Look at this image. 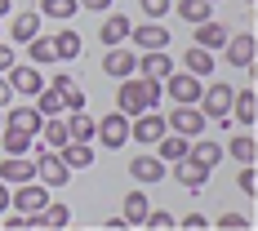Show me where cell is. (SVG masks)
Instances as JSON below:
<instances>
[{
  "label": "cell",
  "mask_w": 258,
  "mask_h": 231,
  "mask_svg": "<svg viewBox=\"0 0 258 231\" xmlns=\"http://www.w3.org/2000/svg\"><path fill=\"white\" fill-rule=\"evenodd\" d=\"M227 120H236V125H254V120H258V98H254V89L232 94V111H227Z\"/></svg>",
  "instance_id": "cell-17"
},
{
  "label": "cell",
  "mask_w": 258,
  "mask_h": 231,
  "mask_svg": "<svg viewBox=\"0 0 258 231\" xmlns=\"http://www.w3.org/2000/svg\"><path fill=\"white\" fill-rule=\"evenodd\" d=\"M143 227H147V231H169V227H174V213H165V209H147Z\"/></svg>",
  "instance_id": "cell-37"
},
{
  "label": "cell",
  "mask_w": 258,
  "mask_h": 231,
  "mask_svg": "<svg viewBox=\"0 0 258 231\" xmlns=\"http://www.w3.org/2000/svg\"><path fill=\"white\" fill-rule=\"evenodd\" d=\"M165 80H169V98H174V103H201V89H205L201 76H191V71L174 76V71H169Z\"/></svg>",
  "instance_id": "cell-12"
},
{
  "label": "cell",
  "mask_w": 258,
  "mask_h": 231,
  "mask_svg": "<svg viewBox=\"0 0 258 231\" xmlns=\"http://www.w3.org/2000/svg\"><path fill=\"white\" fill-rule=\"evenodd\" d=\"M187 156H191V160H196V165H205V169H214V165H218V160H223V147H218V142H196V147H187Z\"/></svg>",
  "instance_id": "cell-35"
},
{
  "label": "cell",
  "mask_w": 258,
  "mask_h": 231,
  "mask_svg": "<svg viewBox=\"0 0 258 231\" xmlns=\"http://www.w3.org/2000/svg\"><path fill=\"white\" fill-rule=\"evenodd\" d=\"M143 85H147V103H160V94H165V89H160V80H152V76H143Z\"/></svg>",
  "instance_id": "cell-43"
},
{
  "label": "cell",
  "mask_w": 258,
  "mask_h": 231,
  "mask_svg": "<svg viewBox=\"0 0 258 231\" xmlns=\"http://www.w3.org/2000/svg\"><path fill=\"white\" fill-rule=\"evenodd\" d=\"M5 80H9V89H14V94H23V98H31V94L45 85V76H40V67H36V62H14V67L5 71Z\"/></svg>",
  "instance_id": "cell-7"
},
{
  "label": "cell",
  "mask_w": 258,
  "mask_h": 231,
  "mask_svg": "<svg viewBox=\"0 0 258 231\" xmlns=\"http://www.w3.org/2000/svg\"><path fill=\"white\" fill-rule=\"evenodd\" d=\"M236 187H240L245 196H254V191H258V174H254V165H245V169H240V178H236Z\"/></svg>",
  "instance_id": "cell-40"
},
{
  "label": "cell",
  "mask_w": 258,
  "mask_h": 231,
  "mask_svg": "<svg viewBox=\"0 0 258 231\" xmlns=\"http://www.w3.org/2000/svg\"><path fill=\"white\" fill-rule=\"evenodd\" d=\"M49 40H53V58H58V62L80 58V36L76 31H58V36H49Z\"/></svg>",
  "instance_id": "cell-31"
},
{
  "label": "cell",
  "mask_w": 258,
  "mask_h": 231,
  "mask_svg": "<svg viewBox=\"0 0 258 231\" xmlns=\"http://www.w3.org/2000/svg\"><path fill=\"white\" fill-rule=\"evenodd\" d=\"M36 31H40V14H36V9H23V14H14V45H27Z\"/></svg>",
  "instance_id": "cell-29"
},
{
  "label": "cell",
  "mask_w": 258,
  "mask_h": 231,
  "mask_svg": "<svg viewBox=\"0 0 258 231\" xmlns=\"http://www.w3.org/2000/svg\"><path fill=\"white\" fill-rule=\"evenodd\" d=\"M0 227H5V231H23V227H27V213H18V209H14L9 218H0Z\"/></svg>",
  "instance_id": "cell-42"
},
{
  "label": "cell",
  "mask_w": 258,
  "mask_h": 231,
  "mask_svg": "<svg viewBox=\"0 0 258 231\" xmlns=\"http://www.w3.org/2000/svg\"><path fill=\"white\" fill-rule=\"evenodd\" d=\"M94 138H98L103 147H116V151H120V147L129 142V116L125 111H107L103 120L94 125Z\"/></svg>",
  "instance_id": "cell-4"
},
{
  "label": "cell",
  "mask_w": 258,
  "mask_h": 231,
  "mask_svg": "<svg viewBox=\"0 0 258 231\" xmlns=\"http://www.w3.org/2000/svg\"><path fill=\"white\" fill-rule=\"evenodd\" d=\"M103 71H107V76H116V80H125V76H134V71H138V58H134L129 49H120V45H107Z\"/></svg>",
  "instance_id": "cell-11"
},
{
  "label": "cell",
  "mask_w": 258,
  "mask_h": 231,
  "mask_svg": "<svg viewBox=\"0 0 258 231\" xmlns=\"http://www.w3.org/2000/svg\"><path fill=\"white\" fill-rule=\"evenodd\" d=\"M72 222V209L67 205H40L36 213H27V227H45V231H62Z\"/></svg>",
  "instance_id": "cell-9"
},
{
  "label": "cell",
  "mask_w": 258,
  "mask_h": 231,
  "mask_svg": "<svg viewBox=\"0 0 258 231\" xmlns=\"http://www.w3.org/2000/svg\"><path fill=\"white\" fill-rule=\"evenodd\" d=\"M232 85L227 80H214L201 89V111H205V120H227V111H232Z\"/></svg>",
  "instance_id": "cell-2"
},
{
  "label": "cell",
  "mask_w": 258,
  "mask_h": 231,
  "mask_svg": "<svg viewBox=\"0 0 258 231\" xmlns=\"http://www.w3.org/2000/svg\"><path fill=\"white\" fill-rule=\"evenodd\" d=\"M27 53H31V62H36V67H49V62H58V58H53V40H49V36H40V31L27 40Z\"/></svg>",
  "instance_id": "cell-32"
},
{
  "label": "cell",
  "mask_w": 258,
  "mask_h": 231,
  "mask_svg": "<svg viewBox=\"0 0 258 231\" xmlns=\"http://www.w3.org/2000/svg\"><path fill=\"white\" fill-rule=\"evenodd\" d=\"M227 62L232 67H254V53H258V40L249 36V31H240V36H227Z\"/></svg>",
  "instance_id": "cell-10"
},
{
  "label": "cell",
  "mask_w": 258,
  "mask_h": 231,
  "mask_svg": "<svg viewBox=\"0 0 258 231\" xmlns=\"http://www.w3.org/2000/svg\"><path fill=\"white\" fill-rule=\"evenodd\" d=\"M187 147H191V138H182V133H165V138L156 142V156L174 165V160H182V156H187Z\"/></svg>",
  "instance_id": "cell-28"
},
{
  "label": "cell",
  "mask_w": 258,
  "mask_h": 231,
  "mask_svg": "<svg viewBox=\"0 0 258 231\" xmlns=\"http://www.w3.org/2000/svg\"><path fill=\"white\" fill-rule=\"evenodd\" d=\"M174 182L191 187V191H201V187L209 182V169H205V165H196L191 156H182V160H174Z\"/></svg>",
  "instance_id": "cell-15"
},
{
  "label": "cell",
  "mask_w": 258,
  "mask_h": 231,
  "mask_svg": "<svg viewBox=\"0 0 258 231\" xmlns=\"http://www.w3.org/2000/svg\"><path fill=\"white\" fill-rule=\"evenodd\" d=\"M76 5H85V9H107L111 0H76Z\"/></svg>",
  "instance_id": "cell-47"
},
{
  "label": "cell",
  "mask_w": 258,
  "mask_h": 231,
  "mask_svg": "<svg viewBox=\"0 0 258 231\" xmlns=\"http://www.w3.org/2000/svg\"><path fill=\"white\" fill-rule=\"evenodd\" d=\"M36 178V160H27V156H5L0 160V182H31Z\"/></svg>",
  "instance_id": "cell-13"
},
{
  "label": "cell",
  "mask_w": 258,
  "mask_h": 231,
  "mask_svg": "<svg viewBox=\"0 0 258 231\" xmlns=\"http://www.w3.org/2000/svg\"><path fill=\"white\" fill-rule=\"evenodd\" d=\"M174 227H182V231H205L209 218H205V213H187V218H174Z\"/></svg>",
  "instance_id": "cell-41"
},
{
  "label": "cell",
  "mask_w": 258,
  "mask_h": 231,
  "mask_svg": "<svg viewBox=\"0 0 258 231\" xmlns=\"http://www.w3.org/2000/svg\"><path fill=\"white\" fill-rule=\"evenodd\" d=\"M214 227L218 231H249L254 222H249L245 213H223V218H214Z\"/></svg>",
  "instance_id": "cell-38"
},
{
  "label": "cell",
  "mask_w": 258,
  "mask_h": 231,
  "mask_svg": "<svg viewBox=\"0 0 258 231\" xmlns=\"http://www.w3.org/2000/svg\"><path fill=\"white\" fill-rule=\"evenodd\" d=\"M174 9H178V18H182L187 27H196V23H205V18H214V0H178Z\"/></svg>",
  "instance_id": "cell-23"
},
{
  "label": "cell",
  "mask_w": 258,
  "mask_h": 231,
  "mask_svg": "<svg viewBox=\"0 0 258 231\" xmlns=\"http://www.w3.org/2000/svg\"><path fill=\"white\" fill-rule=\"evenodd\" d=\"M138 71L152 80H165L169 71H174V58H169V49H143V58H138Z\"/></svg>",
  "instance_id": "cell-14"
},
{
  "label": "cell",
  "mask_w": 258,
  "mask_h": 231,
  "mask_svg": "<svg viewBox=\"0 0 258 231\" xmlns=\"http://www.w3.org/2000/svg\"><path fill=\"white\" fill-rule=\"evenodd\" d=\"M147 209H152V200H147L143 191H129V196H125V205H120V218H125L129 227H143Z\"/></svg>",
  "instance_id": "cell-24"
},
{
  "label": "cell",
  "mask_w": 258,
  "mask_h": 231,
  "mask_svg": "<svg viewBox=\"0 0 258 231\" xmlns=\"http://www.w3.org/2000/svg\"><path fill=\"white\" fill-rule=\"evenodd\" d=\"M129 31H134V23H129L125 14H107V18H103V31H98V36H103V45H125Z\"/></svg>",
  "instance_id": "cell-21"
},
{
  "label": "cell",
  "mask_w": 258,
  "mask_h": 231,
  "mask_svg": "<svg viewBox=\"0 0 258 231\" xmlns=\"http://www.w3.org/2000/svg\"><path fill=\"white\" fill-rule=\"evenodd\" d=\"M5 14H14V0H0V18H5Z\"/></svg>",
  "instance_id": "cell-48"
},
{
  "label": "cell",
  "mask_w": 258,
  "mask_h": 231,
  "mask_svg": "<svg viewBox=\"0 0 258 231\" xmlns=\"http://www.w3.org/2000/svg\"><path fill=\"white\" fill-rule=\"evenodd\" d=\"M40 205H49V187L45 182H18L14 191H9V209H18V213H36Z\"/></svg>",
  "instance_id": "cell-5"
},
{
  "label": "cell",
  "mask_w": 258,
  "mask_h": 231,
  "mask_svg": "<svg viewBox=\"0 0 258 231\" xmlns=\"http://www.w3.org/2000/svg\"><path fill=\"white\" fill-rule=\"evenodd\" d=\"M165 125L174 129V133H182V138H201L209 120H205V111H196V103H178V111H169Z\"/></svg>",
  "instance_id": "cell-6"
},
{
  "label": "cell",
  "mask_w": 258,
  "mask_h": 231,
  "mask_svg": "<svg viewBox=\"0 0 258 231\" xmlns=\"http://www.w3.org/2000/svg\"><path fill=\"white\" fill-rule=\"evenodd\" d=\"M138 5H143V14H147V18H165V14L174 9V0H138Z\"/></svg>",
  "instance_id": "cell-39"
},
{
  "label": "cell",
  "mask_w": 258,
  "mask_h": 231,
  "mask_svg": "<svg viewBox=\"0 0 258 231\" xmlns=\"http://www.w3.org/2000/svg\"><path fill=\"white\" fill-rule=\"evenodd\" d=\"M58 156H62V165H67V169H89V165H94V147H89V142H76V138H72V142H62Z\"/></svg>",
  "instance_id": "cell-20"
},
{
  "label": "cell",
  "mask_w": 258,
  "mask_h": 231,
  "mask_svg": "<svg viewBox=\"0 0 258 231\" xmlns=\"http://www.w3.org/2000/svg\"><path fill=\"white\" fill-rule=\"evenodd\" d=\"M9 209V182H0V213Z\"/></svg>",
  "instance_id": "cell-46"
},
{
  "label": "cell",
  "mask_w": 258,
  "mask_h": 231,
  "mask_svg": "<svg viewBox=\"0 0 258 231\" xmlns=\"http://www.w3.org/2000/svg\"><path fill=\"white\" fill-rule=\"evenodd\" d=\"M182 67H187L191 76H209V71H214V49H201V45H191V49L182 53Z\"/></svg>",
  "instance_id": "cell-26"
},
{
  "label": "cell",
  "mask_w": 258,
  "mask_h": 231,
  "mask_svg": "<svg viewBox=\"0 0 258 231\" xmlns=\"http://www.w3.org/2000/svg\"><path fill=\"white\" fill-rule=\"evenodd\" d=\"M196 45H201V49H223V45H227V27L214 23V18L196 23Z\"/></svg>",
  "instance_id": "cell-22"
},
{
  "label": "cell",
  "mask_w": 258,
  "mask_h": 231,
  "mask_svg": "<svg viewBox=\"0 0 258 231\" xmlns=\"http://www.w3.org/2000/svg\"><path fill=\"white\" fill-rule=\"evenodd\" d=\"M31 142H36V138H31V133H23V129H0V147H5V156H27L31 151Z\"/></svg>",
  "instance_id": "cell-25"
},
{
  "label": "cell",
  "mask_w": 258,
  "mask_h": 231,
  "mask_svg": "<svg viewBox=\"0 0 258 231\" xmlns=\"http://www.w3.org/2000/svg\"><path fill=\"white\" fill-rule=\"evenodd\" d=\"M14 103V89H9V80H5V71H0V107Z\"/></svg>",
  "instance_id": "cell-44"
},
{
  "label": "cell",
  "mask_w": 258,
  "mask_h": 231,
  "mask_svg": "<svg viewBox=\"0 0 258 231\" xmlns=\"http://www.w3.org/2000/svg\"><path fill=\"white\" fill-rule=\"evenodd\" d=\"M94 125H98V120H94V116H89V111H85V107H80V111H72V116H67V133H72V138H76V142H94Z\"/></svg>",
  "instance_id": "cell-27"
},
{
  "label": "cell",
  "mask_w": 258,
  "mask_h": 231,
  "mask_svg": "<svg viewBox=\"0 0 258 231\" xmlns=\"http://www.w3.org/2000/svg\"><path fill=\"white\" fill-rule=\"evenodd\" d=\"M245 5H254V0H245Z\"/></svg>",
  "instance_id": "cell-50"
},
{
  "label": "cell",
  "mask_w": 258,
  "mask_h": 231,
  "mask_svg": "<svg viewBox=\"0 0 258 231\" xmlns=\"http://www.w3.org/2000/svg\"><path fill=\"white\" fill-rule=\"evenodd\" d=\"M9 67H14V49H9V45H0V71H9Z\"/></svg>",
  "instance_id": "cell-45"
},
{
  "label": "cell",
  "mask_w": 258,
  "mask_h": 231,
  "mask_svg": "<svg viewBox=\"0 0 258 231\" xmlns=\"http://www.w3.org/2000/svg\"><path fill=\"white\" fill-rule=\"evenodd\" d=\"M0 129H5V107H0Z\"/></svg>",
  "instance_id": "cell-49"
},
{
  "label": "cell",
  "mask_w": 258,
  "mask_h": 231,
  "mask_svg": "<svg viewBox=\"0 0 258 231\" xmlns=\"http://www.w3.org/2000/svg\"><path fill=\"white\" fill-rule=\"evenodd\" d=\"M223 151H227V156H236L240 165H254V156H258V142L249 138V133H240V138H232V142H227Z\"/></svg>",
  "instance_id": "cell-34"
},
{
  "label": "cell",
  "mask_w": 258,
  "mask_h": 231,
  "mask_svg": "<svg viewBox=\"0 0 258 231\" xmlns=\"http://www.w3.org/2000/svg\"><path fill=\"white\" fill-rule=\"evenodd\" d=\"M129 36H134L138 49H169V31H165L160 23H143V27H134Z\"/></svg>",
  "instance_id": "cell-18"
},
{
  "label": "cell",
  "mask_w": 258,
  "mask_h": 231,
  "mask_svg": "<svg viewBox=\"0 0 258 231\" xmlns=\"http://www.w3.org/2000/svg\"><path fill=\"white\" fill-rule=\"evenodd\" d=\"M165 133H169V125H165V116H156V107L138 111V116H129V138L143 142V147H156Z\"/></svg>",
  "instance_id": "cell-1"
},
{
  "label": "cell",
  "mask_w": 258,
  "mask_h": 231,
  "mask_svg": "<svg viewBox=\"0 0 258 231\" xmlns=\"http://www.w3.org/2000/svg\"><path fill=\"white\" fill-rule=\"evenodd\" d=\"M5 125H9V129H23V133H31V138H36V133H40V125H45V116H40L36 107H14V111L5 116Z\"/></svg>",
  "instance_id": "cell-19"
},
{
  "label": "cell",
  "mask_w": 258,
  "mask_h": 231,
  "mask_svg": "<svg viewBox=\"0 0 258 231\" xmlns=\"http://www.w3.org/2000/svg\"><path fill=\"white\" fill-rule=\"evenodd\" d=\"M129 178L134 182H160L165 178V160L160 156H134L129 160Z\"/></svg>",
  "instance_id": "cell-16"
},
{
  "label": "cell",
  "mask_w": 258,
  "mask_h": 231,
  "mask_svg": "<svg viewBox=\"0 0 258 231\" xmlns=\"http://www.w3.org/2000/svg\"><path fill=\"white\" fill-rule=\"evenodd\" d=\"M76 9H80L76 0H40V18H58V23H67Z\"/></svg>",
  "instance_id": "cell-36"
},
{
  "label": "cell",
  "mask_w": 258,
  "mask_h": 231,
  "mask_svg": "<svg viewBox=\"0 0 258 231\" xmlns=\"http://www.w3.org/2000/svg\"><path fill=\"white\" fill-rule=\"evenodd\" d=\"M67 178H72V169L62 165V156H58V151H49V147H40V156H36V182L62 187Z\"/></svg>",
  "instance_id": "cell-8"
},
{
  "label": "cell",
  "mask_w": 258,
  "mask_h": 231,
  "mask_svg": "<svg viewBox=\"0 0 258 231\" xmlns=\"http://www.w3.org/2000/svg\"><path fill=\"white\" fill-rule=\"evenodd\" d=\"M31 98H36V103H31V107H36V111H40V116H58V111H62V94H58V89H53V85H49V89H45V85H40V89H36V94H31Z\"/></svg>",
  "instance_id": "cell-33"
},
{
  "label": "cell",
  "mask_w": 258,
  "mask_h": 231,
  "mask_svg": "<svg viewBox=\"0 0 258 231\" xmlns=\"http://www.w3.org/2000/svg\"><path fill=\"white\" fill-rule=\"evenodd\" d=\"M40 138H45V147L58 151L62 142H72V133H67V120H58V116H45V125H40Z\"/></svg>",
  "instance_id": "cell-30"
},
{
  "label": "cell",
  "mask_w": 258,
  "mask_h": 231,
  "mask_svg": "<svg viewBox=\"0 0 258 231\" xmlns=\"http://www.w3.org/2000/svg\"><path fill=\"white\" fill-rule=\"evenodd\" d=\"M147 85L143 76H125L120 80V89H116V111H125V116H138V111H147Z\"/></svg>",
  "instance_id": "cell-3"
}]
</instances>
